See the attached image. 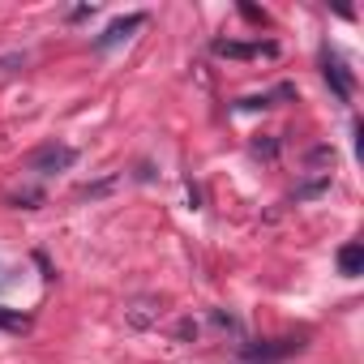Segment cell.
<instances>
[{
	"instance_id": "277c9868",
	"label": "cell",
	"mask_w": 364,
	"mask_h": 364,
	"mask_svg": "<svg viewBox=\"0 0 364 364\" xmlns=\"http://www.w3.org/2000/svg\"><path fill=\"white\" fill-rule=\"evenodd\" d=\"M137 26H146V14H129V18H120V22H112L99 39H95V52H107V48H116V43H124Z\"/></svg>"
},
{
	"instance_id": "ba28073f",
	"label": "cell",
	"mask_w": 364,
	"mask_h": 364,
	"mask_svg": "<svg viewBox=\"0 0 364 364\" xmlns=\"http://www.w3.org/2000/svg\"><path fill=\"white\" fill-rule=\"evenodd\" d=\"M159 317V309H150V304H137V309H129V321L133 326H150Z\"/></svg>"
},
{
	"instance_id": "6da1fadb",
	"label": "cell",
	"mask_w": 364,
	"mask_h": 364,
	"mask_svg": "<svg viewBox=\"0 0 364 364\" xmlns=\"http://www.w3.org/2000/svg\"><path fill=\"white\" fill-rule=\"evenodd\" d=\"M77 163V150L69 141H43L31 159H26V171L35 176H56V171H69Z\"/></svg>"
},
{
	"instance_id": "30bf717a",
	"label": "cell",
	"mask_w": 364,
	"mask_h": 364,
	"mask_svg": "<svg viewBox=\"0 0 364 364\" xmlns=\"http://www.w3.org/2000/svg\"><path fill=\"white\" fill-rule=\"evenodd\" d=\"M95 14V5H82V9H69V22H82V18H90Z\"/></svg>"
},
{
	"instance_id": "8992f818",
	"label": "cell",
	"mask_w": 364,
	"mask_h": 364,
	"mask_svg": "<svg viewBox=\"0 0 364 364\" xmlns=\"http://www.w3.org/2000/svg\"><path fill=\"white\" fill-rule=\"evenodd\" d=\"M338 270H343L347 279L364 274V245H360V240H347V245L338 249Z\"/></svg>"
},
{
	"instance_id": "52a82bcc",
	"label": "cell",
	"mask_w": 364,
	"mask_h": 364,
	"mask_svg": "<svg viewBox=\"0 0 364 364\" xmlns=\"http://www.w3.org/2000/svg\"><path fill=\"white\" fill-rule=\"evenodd\" d=\"M0 330H14V334H22V330H31V317H26V313H14V309H5V304H0Z\"/></svg>"
},
{
	"instance_id": "9c48e42d",
	"label": "cell",
	"mask_w": 364,
	"mask_h": 364,
	"mask_svg": "<svg viewBox=\"0 0 364 364\" xmlns=\"http://www.w3.org/2000/svg\"><path fill=\"white\" fill-rule=\"evenodd\" d=\"M240 14H245V18H249L253 26H270V18H266L262 9H253V5H240Z\"/></svg>"
},
{
	"instance_id": "3957f363",
	"label": "cell",
	"mask_w": 364,
	"mask_h": 364,
	"mask_svg": "<svg viewBox=\"0 0 364 364\" xmlns=\"http://www.w3.org/2000/svg\"><path fill=\"white\" fill-rule=\"evenodd\" d=\"M321 73H326V82H330V90H334V99L338 103H351V90H355V77H351V69L330 52V48H321Z\"/></svg>"
},
{
	"instance_id": "7a4b0ae2",
	"label": "cell",
	"mask_w": 364,
	"mask_h": 364,
	"mask_svg": "<svg viewBox=\"0 0 364 364\" xmlns=\"http://www.w3.org/2000/svg\"><path fill=\"white\" fill-rule=\"evenodd\" d=\"M304 351V338H266V343H249L245 347V364H274Z\"/></svg>"
},
{
	"instance_id": "5b68a950",
	"label": "cell",
	"mask_w": 364,
	"mask_h": 364,
	"mask_svg": "<svg viewBox=\"0 0 364 364\" xmlns=\"http://www.w3.org/2000/svg\"><path fill=\"white\" fill-rule=\"evenodd\" d=\"M210 48H215V56H236V60H253V56H274V52H279L274 43H262V39H257V43H232V39H215Z\"/></svg>"
}]
</instances>
